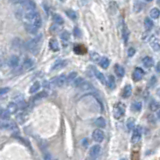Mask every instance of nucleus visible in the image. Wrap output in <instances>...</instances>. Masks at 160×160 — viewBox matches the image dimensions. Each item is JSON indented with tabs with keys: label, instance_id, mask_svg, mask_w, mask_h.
Segmentation results:
<instances>
[{
	"label": "nucleus",
	"instance_id": "obj_1",
	"mask_svg": "<svg viewBox=\"0 0 160 160\" xmlns=\"http://www.w3.org/2000/svg\"><path fill=\"white\" fill-rule=\"evenodd\" d=\"M22 18L24 20L25 24H31L34 25L35 27L39 28L42 24V20L40 17L39 13L35 10H31V11H25L22 14Z\"/></svg>",
	"mask_w": 160,
	"mask_h": 160
},
{
	"label": "nucleus",
	"instance_id": "obj_2",
	"mask_svg": "<svg viewBox=\"0 0 160 160\" xmlns=\"http://www.w3.org/2000/svg\"><path fill=\"white\" fill-rule=\"evenodd\" d=\"M42 40V35H38V36L34 37L31 40H29L28 42L26 43V48L29 52L33 54H37L39 51L40 48V43H41Z\"/></svg>",
	"mask_w": 160,
	"mask_h": 160
},
{
	"label": "nucleus",
	"instance_id": "obj_3",
	"mask_svg": "<svg viewBox=\"0 0 160 160\" xmlns=\"http://www.w3.org/2000/svg\"><path fill=\"white\" fill-rule=\"evenodd\" d=\"M0 128L5 130H9V131L17 132L18 128L16 126V124L12 121H8V120H2L0 121Z\"/></svg>",
	"mask_w": 160,
	"mask_h": 160
},
{
	"label": "nucleus",
	"instance_id": "obj_4",
	"mask_svg": "<svg viewBox=\"0 0 160 160\" xmlns=\"http://www.w3.org/2000/svg\"><path fill=\"white\" fill-rule=\"evenodd\" d=\"M125 113V106L122 103H117L114 105V108H113V116L114 118L119 119L120 117H122Z\"/></svg>",
	"mask_w": 160,
	"mask_h": 160
},
{
	"label": "nucleus",
	"instance_id": "obj_5",
	"mask_svg": "<svg viewBox=\"0 0 160 160\" xmlns=\"http://www.w3.org/2000/svg\"><path fill=\"white\" fill-rule=\"evenodd\" d=\"M19 5H21V7H22L25 11H31V10L36 9V4H35V2L32 1V0H23Z\"/></svg>",
	"mask_w": 160,
	"mask_h": 160
},
{
	"label": "nucleus",
	"instance_id": "obj_6",
	"mask_svg": "<svg viewBox=\"0 0 160 160\" xmlns=\"http://www.w3.org/2000/svg\"><path fill=\"white\" fill-rule=\"evenodd\" d=\"M52 83L58 87H62L65 83H67V76L65 74H61L52 80Z\"/></svg>",
	"mask_w": 160,
	"mask_h": 160
},
{
	"label": "nucleus",
	"instance_id": "obj_7",
	"mask_svg": "<svg viewBox=\"0 0 160 160\" xmlns=\"http://www.w3.org/2000/svg\"><path fill=\"white\" fill-rule=\"evenodd\" d=\"M92 137H93V140L96 141L97 143H100L104 140V133L101 129H95L93 131V134H92Z\"/></svg>",
	"mask_w": 160,
	"mask_h": 160
},
{
	"label": "nucleus",
	"instance_id": "obj_8",
	"mask_svg": "<svg viewBox=\"0 0 160 160\" xmlns=\"http://www.w3.org/2000/svg\"><path fill=\"white\" fill-rule=\"evenodd\" d=\"M145 72L142 68H135V70L133 71V74H132V78L134 81H139L143 78Z\"/></svg>",
	"mask_w": 160,
	"mask_h": 160
},
{
	"label": "nucleus",
	"instance_id": "obj_9",
	"mask_svg": "<svg viewBox=\"0 0 160 160\" xmlns=\"http://www.w3.org/2000/svg\"><path fill=\"white\" fill-rule=\"evenodd\" d=\"M100 150H101L100 145H98V144L93 145V146L90 147V149H89V156L93 157V158H96V157L99 155Z\"/></svg>",
	"mask_w": 160,
	"mask_h": 160
},
{
	"label": "nucleus",
	"instance_id": "obj_10",
	"mask_svg": "<svg viewBox=\"0 0 160 160\" xmlns=\"http://www.w3.org/2000/svg\"><path fill=\"white\" fill-rule=\"evenodd\" d=\"M140 139H141V129H140V127H137L134 129L133 134H132L131 141L133 143H137V142H139Z\"/></svg>",
	"mask_w": 160,
	"mask_h": 160
},
{
	"label": "nucleus",
	"instance_id": "obj_11",
	"mask_svg": "<svg viewBox=\"0 0 160 160\" xmlns=\"http://www.w3.org/2000/svg\"><path fill=\"white\" fill-rule=\"evenodd\" d=\"M67 64V61L65 60H57L56 62H54V64L52 65L51 70H59V69L65 67Z\"/></svg>",
	"mask_w": 160,
	"mask_h": 160
},
{
	"label": "nucleus",
	"instance_id": "obj_12",
	"mask_svg": "<svg viewBox=\"0 0 160 160\" xmlns=\"http://www.w3.org/2000/svg\"><path fill=\"white\" fill-rule=\"evenodd\" d=\"M93 68V72H94V75H95V77L97 78L99 81L101 82L102 84H105L106 83V79H105V76L103 73H101L100 71H98L97 69H95L94 67H92Z\"/></svg>",
	"mask_w": 160,
	"mask_h": 160
},
{
	"label": "nucleus",
	"instance_id": "obj_13",
	"mask_svg": "<svg viewBox=\"0 0 160 160\" xmlns=\"http://www.w3.org/2000/svg\"><path fill=\"white\" fill-rule=\"evenodd\" d=\"M8 64H9V66L12 67V68L17 67L18 65H19V57L16 55L11 56V58H10L9 61H8Z\"/></svg>",
	"mask_w": 160,
	"mask_h": 160
},
{
	"label": "nucleus",
	"instance_id": "obj_14",
	"mask_svg": "<svg viewBox=\"0 0 160 160\" xmlns=\"http://www.w3.org/2000/svg\"><path fill=\"white\" fill-rule=\"evenodd\" d=\"M142 62H143V65H144L146 68H151V67L154 65V60H153L150 56H146V57H144L142 60Z\"/></svg>",
	"mask_w": 160,
	"mask_h": 160
},
{
	"label": "nucleus",
	"instance_id": "obj_15",
	"mask_svg": "<svg viewBox=\"0 0 160 160\" xmlns=\"http://www.w3.org/2000/svg\"><path fill=\"white\" fill-rule=\"evenodd\" d=\"M121 33H122V38H123L124 42H125V43H127L128 38H129V35H130V32H129V30H128L127 26H126L125 24H123V26H122Z\"/></svg>",
	"mask_w": 160,
	"mask_h": 160
},
{
	"label": "nucleus",
	"instance_id": "obj_16",
	"mask_svg": "<svg viewBox=\"0 0 160 160\" xmlns=\"http://www.w3.org/2000/svg\"><path fill=\"white\" fill-rule=\"evenodd\" d=\"M33 66H34V61L32 59H30V58H26V59L24 60V62H23L22 67L24 70H29V69H31Z\"/></svg>",
	"mask_w": 160,
	"mask_h": 160
},
{
	"label": "nucleus",
	"instance_id": "obj_17",
	"mask_svg": "<svg viewBox=\"0 0 160 160\" xmlns=\"http://www.w3.org/2000/svg\"><path fill=\"white\" fill-rule=\"evenodd\" d=\"M49 47L52 51L56 52L59 50V43H58V41L56 39H51L49 41Z\"/></svg>",
	"mask_w": 160,
	"mask_h": 160
},
{
	"label": "nucleus",
	"instance_id": "obj_18",
	"mask_svg": "<svg viewBox=\"0 0 160 160\" xmlns=\"http://www.w3.org/2000/svg\"><path fill=\"white\" fill-rule=\"evenodd\" d=\"M114 70H115V73H116V75L118 77H123L124 74H125L124 68L121 66V65H119V64L115 65V66H114Z\"/></svg>",
	"mask_w": 160,
	"mask_h": 160
},
{
	"label": "nucleus",
	"instance_id": "obj_19",
	"mask_svg": "<svg viewBox=\"0 0 160 160\" xmlns=\"http://www.w3.org/2000/svg\"><path fill=\"white\" fill-rule=\"evenodd\" d=\"M131 93H132L131 85H126L123 89V92H122V96H123V98H128V97H130Z\"/></svg>",
	"mask_w": 160,
	"mask_h": 160
},
{
	"label": "nucleus",
	"instance_id": "obj_20",
	"mask_svg": "<svg viewBox=\"0 0 160 160\" xmlns=\"http://www.w3.org/2000/svg\"><path fill=\"white\" fill-rule=\"evenodd\" d=\"M18 108H19V106H18V104H17V103H15V102L9 103V105L7 106V110L9 111V112L11 113V114L15 113L16 111H17Z\"/></svg>",
	"mask_w": 160,
	"mask_h": 160
},
{
	"label": "nucleus",
	"instance_id": "obj_21",
	"mask_svg": "<svg viewBox=\"0 0 160 160\" xmlns=\"http://www.w3.org/2000/svg\"><path fill=\"white\" fill-rule=\"evenodd\" d=\"M106 84L110 89H114L115 88V79L113 75H109L108 78L106 80Z\"/></svg>",
	"mask_w": 160,
	"mask_h": 160
},
{
	"label": "nucleus",
	"instance_id": "obj_22",
	"mask_svg": "<svg viewBox=\"0 0 160 160\" xmlns=\"http://www.w3.org/2000/svg\"><path fill=\"white\" fill-rule=\"evenodd\" d=\"M109 64H110V60L108 59L107 57H101V59L99 61V65L102 67L103 69L108 68Z\"/></svg>",
	"mask_w": 160,
	"mask_h": 160
},
{
	"label": "nucleus",
	"instance_id": "obj_23",
	"mask_svg": "<svg viewBox=\"0 0 160 160\" xmlns=\"http://www.w3.org/2000/svg\"><path fill=\"white\" fill-rule=\"evenodd\" d=\"M144 27L145 30L150 31L151 29L153 28V21L150 19V18H145L144 19Z\"/></svg>",
	"mask_w": 160,
	"mask_h": 160
},
{
	"label": "nucleus",
	"instance_id": "obj_24",
	"mask_svg": "<svg viewBox=\"0 0 160 160\" xmlns=\"http://www.w3.org/2000/svg\"><path fill=\"white\" fill-rule=\"evenodd\" d=\"M149 14H150L151 18H153V19H157V18L160 16V10L158 9V8L154 7V8H152V9L150 10V13H149Z\"/></svg>",
	"mask_w": 160,
	"mask_h": 160
},
{
	"label": "nucleus",
	"instance_id": "obj_25",
	"mask_svg": "<svg viewBox=\"0 0 160 160\" xmlns=\"http://www.w3.org/2000/svg\"><path fill=\"white\" fill-rule=\"evenodd\" d=\"M25 27H26L27 32L30 33V34H36L37 30H38L37 27H35L34 25H31V24H25Z\"/></svg>",
	"mask_w": 160,
	"mask_h": 160
},
{
	"label": "nucleus",
	"instance_id": "obj_26",
	"mask_svg": "<svg viewBox=\"0 0 160 160\" xmlns=\"http://www.w3.org/2000/svg\"><path fill=\"white\" fill-rule=\"evenodd\" d=\"M95 125L97 126L98 128H103L106 125V122H105L103 117H98V118L95 120Z\"/></svg>",
	"mask_w": 160,
	"mask_h": 160
},
{
	"label": "nucleus",
	"instance_id": "obj_27",
	"mask_svg": "<svg viewBox=\"0 0 160 160\" xmlns=\"http://www.w3.org/2000/svg\"><path fill=\"white\" fill-rule=\"evenodd\" d=\"M77 78V73L76 72H71L67 75V84H71L74 82V80Z\"/></svg>",
	"mask_w": 160,
	"mask_h": 160
},
{
	"label": "nucleus",
	"instance_id": "obj_28",
	"mask_svg": "<svg viewBox=\"0 0 160 160\" xmlns=\"http://www.w3.org/2000/svg\"><path fill=\"white\" fill-rule=\"evenodd\" d=\"M149 108H150L151 111H157L160 108V103L158 101L153 100L152 102L150 103V105H149Z\"/></svg>",
	"mask_w": 160,
	"mask_h": 160
},
{
	"label": "nucleus",
	"instance_id": "obj_29",
	"mask_svg": "<svg viewBox=\"0 0 160 160\" xmlns=\"http://www.w3.org/2000/svg\"><path fill=\"white\" fill-rule=\"evenodd\" d=\"M131 108L133 111L138 112V111H140L141 108H142V103H141L140 101H135V102H133V104H132Z\"/></svg>",
	"mask_w": 160,
	"mask_h": 160
},
{
	"label": "nucleus",
	"instance_id": "obj_30",
	"mask_svg": "<svg viewBox=\"0 0 160 160\" xmlns=\"http://www.w3.org/2000/svg\"><path fill=\"white\" fill-rule=\"evenodd\" d=\"M40 82H34V83L32 84V86L30 87V89H29V92L30 93H35V92H37L38 90L40 89Z\"/></svg>",
	"mask_w": 160,
	"mask_h": 160
},
{
	"label": "nucleus",
	"instance_id": "obj_31",
	"mask_svg": "<svg viewBox=\"0 0 160 160\" xmlns=\"http://www.w3.org/2000/svg\"><path fill=\"white\" fill-rule=\"evenodd\" d=\"M66 15L68 16L70 19H72V20H75L77 18V14H76V12L74 11V10H71V9H68V10H66Z\"/></svg>",
	"mask_w": 160,
	"mask_h": 160
},
{
	"label": "nucleus",
	"instance_id": "obj_32",
	"mask_svg": "<svg viewBox=\"0 0 160 160\" xmlns=\"http://www.w3.org/2000/svg\"><path fill=\"white\" fill-rule=\"evenodd\" d=\"M53 21L55 22V24H63L64 23V20H63V18L61 17L59 14H54L53 15Z\"/></svg>",
	"mask_w": 160,
	"mask_h": 160
},
{
	"label": "nucleus",
	"instance_id": "obj_33",
	"mask_svg": "<svg viewBox=\"0 0 160 160\" xmlns=\"http://www.w3.org/2000/svg\"><path fill=\"white\" fill-rule=\"evenodd\" d=\"M27 117H28V115L26 114V113H21V114H18L17 115V121L19 122V123H23V122L26 121Z\"/></svg>",
	"mask_w": 160,
	"mask_h": 160
},
{
	"label": "nucleus",
	"instance_id": "obj_34",
	"mask_svg": "<svg viewBox=\"0 0 160 160\" xmlns=\"http://www.w3.org/2000/svg\"><path fill=\"white\" fill-rule=\"evenodd\" d=\"M10 115H11V113L6 109V110L2 111L1 115H0V118H1L2 120H8V118L10 117Z\"/></svg>",
	"mask_w": 160,
	"mask_h": 160
},
{
	"label": "nucleus",
	"instance_id": "obj_35",
	"mask_svg": "<svg viewBox=\"0 0 160 160\" xmlns=\"http://www.w3.org/2000/svg\"><path fill=\"white\" fill-rule=\"evenodd\" d=\"M83 83H84L83 78H81V77H77V78L74 80V82H73V85H74L75 87H81V85Z\"/></svg>",
	"mask_w": 160,
	"mask_h": 160
},
{
	"label": "nucleus",
	"instance_id": "obj_36",
	"mask_svg": "<svg viewBox=\"0 0 160 160\" xmlns=\"http://www.w3.org/2000/svg\"><path fill=\"white\" fill-rule=\"evenodd\" d=\"M126 125H127V128L128 129H133L134 128V125H135V120L134 118H129L127 120V123H126Z\"/></svg>",
	"mask_w": 160,
	"mask_h": 160
},
{
	"label": "nucleus",
	"instance_id": "obj_37",
	"mask_svg": "<svg viewBox=\"0 0 160 160\" xmlns=\"http://www.w3.org/2000/svg\"><path fill=\"white\" fill-rule=\"evenodd\" d=\"M60 37L62 38L63 40H69L70 39V33L68 32V31H63L62 33H61V35H60Z\"/></svg>",
	"mask_w": 160,
	"mask_h": 160
},
{
	"label": "nucleus",
	"instance_id": "obj_38",
	"mask_svg": "<svg viewBox=\"0 0 160 160\" xmlns=\"http://www.w3.org/2000/svg\"><path fill=\"white\" fill-rule=\"evenodd\" d=\"M91 59L93 61H97V62H99L100 59H101V57H100V55L98 53L92 52V53H91Z\"/></svg>",
	"mask_w": 160,
	"mask_h": 160
},
{
	"label": "nucleus",
	"instance_id": "obj_39",
	"mask_svg": "<svg viewBox=\"0 0 160 160\" xmlns=\"http://www.w3.org/2000/svg\"><path fill=\"white\" fill-rule=\"evenodd\" d=\"M141 9H142V4H141L140 2H136V3L134 4V11L139 12Z\"/></svg>",
	"mask_w": 160,
	"mask_h": 160
},
{
	"label": "nucleus",
	"instance_id": "obj_40",
	"mask_svg": "<svg viewBox=\"0 0 160 160\" xmlns=\"http://www.w3.org/2000/svg\"><path fill=\"white\" fill-rule=\"evenodd\" d=\"M73 34H74L75 37H77V38H79L80 36H81V31H80L79 28H77V27H75L74 30H73Z\"/></svg>",
	"mask_w": 160,
	"mask_h": 160
},
{
	"label": "nucleus",
	"instance_id": "obj_41",
	"mask_svg": "<svg viewBox=\"0 0 160 160\" xmlns=\"http://www.w3.org/2000/svg\"><path fill=\"white\" fill-rule=\"evenodd\" d=\"M9 91V88L8 87H3V88H0V96H3L5 95L6 93H8Z\"/></svg>",
	"mask_w": 160,
	"mask_h": 160
},
{
	"label": "nucleus",
	"instance_id": "obj_42",
	"mask_svg": "<svg viewBox=\"0 0 160 160\" xmlns=\"http://www.w3.org/2000/svg\"><path fill=\"white\" fill-rule=\"evenodd\" d=\"M152 49L154 50V51H158V50H160L159 42H154V43H152Z\"/></svg>",
	"mask_w": 160,
	"mask_h": 160
},
{
	"label": "nucleus",
	"instance_id": "obj_43",
	"mask_svg": "<svg viewBox=\"0 0 160 160\" xmlns=\"http://www.w3.org/2000/svg\"><path fill=\"white\" fill-rule=\"evenodd\" d=\"M134 54H135V49L132 47L129 48V49H128V56H129V57H132Z\"/></svg>",
	"mask_w": 160,
	"mask_h": 160
},
{
	"label": "nucleus",
	"instance_id": "obj_44",
	"mask_svg": "<svg viewBox=\"0 0 160 160\" xmlns=\"http://www.w3.org/2000/svg\"><path fill=\"white\" fill-rule=\"evenodd\" d=\"M44 160H56V159H54L50 154H45V156H44Z\"/></svg>",
	"mask_w": 160,
	"mask_h": 160
},
{
	"label": "nucleus",
	"instance_id": "obj_45",
	"mask_svg": "<svg viewBox=\"0 0 160 160\" xmlns=\"http://www.w3.org/2000/svg\"><path fill=\"white\" fill-rule=\"evenodd\" d=\"M156 70H157V72H160V61L157 63V65H156Z\"/></svg>",
	"mask_w": 160,
	"mask_h": 160
},
{
	"label": "nucleus",
	"instance_id": "obj_46",
	"mask_svg": "<svg viewBox=\"0 0 160 160\" xmlns=\"http://www.w3.org/2000/svg\"><path fill=\"white\" fill-rule=\"evenodd\" d=\"M156 94H157V95H158L159 97H160V87L156 90Z\"/></svg>",
	"mask_w": 160,
	"mask_h": 160
},
{
	"label": "nucleus",
	"instance_id": "obj_47",
	"mask_svg": "<svg viewBox=\"0 0 160 160\" xmlns=\"http://www.w3.org/2000/svg\"><path fill=\"white\" fill-rule=\"evenodd\" d=\"M94 159H95V158H93V157H89V158H87L86 160H94Z\"/></svg>",
	"mask_w": 160,
	"mask_h": 160
},
{
	"label": "nucleus",
	"instance_id": "obj_48",
	"mask_svg": "<svg viewBox=\"0 0 160 160\" xmlns=\"http://www.w3.org/2000/svg\"><path fill=\"white\" fill-rule=\"evenodd\" d=\"M2 111H3V109L1 108V107H0V115H1V113H2Z\"/></svg>",
	"mask_w": 160,
	"mask_h": 160
},
{
	"label": "nucleus",
	"instance_id": "obj_49",
	"mask_svg": "<svg viewBox=\"0 0 160 160\" xmlns=\"http://www.w3.org/2000/svg\"><path fill=\"white\" fill-rule=\"evenodd\" d=\"M158 116H159V118H160V110L158 111Z\"/></svg>",
	"mask_w": 160,
	"mask_h": 160
},
{
	"label": "nucleus",
	"instance_id": "obj_50",
	"mask_svg": "<svg viewBox=\"0 0 160 160\" xmlns=\"http://www.w3.org/2000/svg\"><path fill=\"white\" fill-rule=\"evenodd\" d=\"M145 1H147V2H150V1H152V0H145Z\"/></svg>",
	"mask_w": 160,
	"mask_h": 160
},
{
	"label": "nucleus",
	"instance_id": "obj_51",
	"mask_svg": "<svg viewBox=\"0 0 160 160\" xmlns=\"http://www.w3.org/2000/svg\"><path fill=\"white\" fill-rule=\"evenodd\" d=\"M157 3H158V4H160V0H157Z\"/></svg>",
	"mask_w": 160,
	"mask_h": 160
},
{
	"label": "nucleus",
	"instance_id": "obj_52",
	"mask_svg": "<svg viewBox=\"0 0 160 160\" xmlns=\"http://www.w3.org/2000/svg\"><path fill=\"white\" fill-rule=\"evenodd\" d=\"M60 1H61V2H65L66 0H60Z\"/></svg>",
	"mask_w": 160,
	"mask_h": 160
},
{
	"label": "nucleus",
	"instance_id": "obj_53",
	"mask_svg": "<svg viewBox=\"0 0 160 160\" xmlns=\"http://www.w3.org/2000/svg\"><path fill=\"white\" fill-rule=\"evenodd\" d=\"M121 160H127V159H126V158H123V159H121Z\"/></svg>",
	"mask_w": 160,
	"mask_h": 160
},
{
	"label": "nucleus",
	"instance_id": "obj_54",
	"mask_svg": "<svg viewBox=\"0 0 160 160\" xmlns=\"http://www.w3.org/2000/svg\"><path fill=\"white\" fill-rule=\"evenodd\" d=\"M0 65H1V59H0Z\"/></svg>",
	"mask_w": 160,
	"mask_h": 160
}]
</instances>
